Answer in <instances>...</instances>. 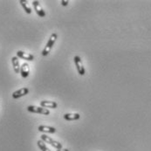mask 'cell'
Returning a JSON list of instances; mask_svg holds the SVG:
<instances>
[{
  "mask_svg": "<svg viewBox=\"0 0 151 151\" xmlns=\"http://www.w3.org/2000/svg\"><path fill=\"white\" fill-rule=\"evenodd\" d=\"M19 4H21L23 9L24 10V12H25L27 14H31V13H32V8L29 6L27 1H25V0H20V1H19Z\"/></svg>",
  "mask_w": 151,
  "mask_h": 151,
  "instance_id": "obj_13",
  "label": "cell"
},
{
  "mask_svg": "<svg viewBox=\"0 0 151 151\" xmlns=\"http://www.w3.org/2000/svg\"><path fill=\"white\" fill-rule=\"evenodd\" d=\"M29 93V89L27 87H23V88H20L15 92H13L12 93V98L13 99H19L20 97H23L24 95H26L27 93Z\"/></svg>",
  "mask_w": 151,
  "mask_h": 151,
  "instance_id": "obj_7",
  "label": "cell"
},
{
  "mask_svg": "<svg viewBox=\"0 0 151 151\" xmlns=\"http://www.w3.org/2000/svg\"><path fill=\"white\" fill-rule=\"evenodd\" d=\"M38 129L40 132H44V133H48V134H54L56 133V129L53 127H50V126H45V125H40L39 126Z\"/></svg>",
  "mask_w": 151,
  "mask_h": 151,
  "instance_id": "obj_11",
  "label": "cell"
},
{
  "mask_svg": "<svg viewBox=\"0 0 151 151\" xmlns=\"http://www.w3.org/2000/svg\"><path fill=\"white\" fill-rule=\"evenodd\" d=\"M37 144H38V147L40 148V150L41 151H51L45 145V143L42 140H39L37 142Z\"/></svg>",
  "mask_w": 151,
  "mask_h": 151,
  "instance_id": "obj_14",
  "label": "cell"
},
{
  "mask_svg": "<svg viewBox=\"0 0 151 151\" xmlns=\"http://www.w3.org/2000/svg\"><path fill=\"white\" fill-rule=\"evenodd\" d=\"M32 6L36 12V13L40 17V18H44L45 17V12L43 10V8L41 7V4L39 1L35 0V1H32Z\"/></svg>",
  "mask_w": 151,
  "mask_h": 151,
  "instance_id": "obj_5",
  "label": "cell"
},
{
  "mask_svg": "<svg viewBox=\"0 0 151 151\" xmlns=\"http://www.w3.org/2000/svg\"><path fill=\"white\" fill-rule=\"evenodd\" d=\"M81 118V114L78 113H67L64 114V119L65 121H77Z\"/></svg>",
  "mask_w": 151,
  "mask_h": 151,
  "instance_id": "obj_8",
  "label": "cell"
},
{
  "mask_svg": "<svg viewBox=\"0 0 151 151\" xmlns=\"http://www.w3.org/2000/svg\"><path fill=\"white\" fill-rule=\"evenodd\" d=\"M60 3H61V4H62L63 6H66V5L69 4V1H67V0H62Z\"/></svg>",
  "mask_w": 151,
  "mask_h": 151,
  "instance_id": "obj_15",
  "label": "cell"
},
{
  "mask_svg": "<svg viewBox=\"0 0 151 151\" xmlns=\"http://www.w3.org/2000/svg\"><path fill=\"white\" fill-rule=\"evenodd\" d=\"M73 60H74V64H75L76 69H77L79 74L81 75V76L85 75L86 70H85V67H84V65H83V63H82V60H81V57H79V56H74Z\"/></svg>",
  "mask_w": 151,
  "mask_h": 151,
  "instance_id": "obj_3",
  "label": "cell"
},
{
  "mask_svg": "<svg viewBox=\"0 0 151 151\" xmlns=\"http://www.w3.org/2000/svg\"><path fill=\"white\" fill-rule=\"evenodd\" d=\"M57 38H58L57 33H55V32L52 33V35L50 36V38H49V40H48L47 43H46L45 46V48H44L43 51H42V55H43V56H47V55L50 53V52H51V50H52V48L53 45H54V43H55V41H56Z\"/></svg>",
  "mask_w": 151,
  "mask_h": 151,
  "instance_id": "obj_1",
  "label": "cell"
},
{
  "mask_svg": "<svg viewBox=\"0 0 151 151\" xmlns=\"http://www.w3.org/2000/svg\"><path fill=\"white\" fill-rule=\"evenodd\" d=\"M17 57L23 59V60H25L27 61H32L34 60V56L32 54H31L29 52H23V51H18L17 52Z\"/></svg>",
  "mask_w": 151,
  "mask_h": 151,
  "instance_id": "obj_6",
  "label": "cell"
},
{
  "mask_svg": "<svg viewBox=\"0 0 151 151\" xmlns=\"http://www.w3.org/2000/svg\"><path fill=\"white\" fill-rule=\"evenodd\" d=\"M27 110L31 113H35V114H41L45 115H49L50 111L47 108H42V107H37V106H28Z\"/></svg>",
  "mask_w": 151,
  "mask_h": 151,
  "instance_id": "obj_4",
  "label": "cell"
},
{
  "mask_svg": "<svg viewBox=\"0 0 151 151\" xmlns=\"http://www.w3.org/2000/svg\"><path fill=\"white\" fill-rule=\"evenodd\" d=\"M12 63L13 65V70L16 73H20V65H19V58L17 56L15 57H12Z\"/></svg>",
  "mask_w": 151,
  "mask_h": 151,
  "instance_id": "obj_12",
  "label": "cell"
},
{
  "mask_svg": "<svg viewBox=\"0 0 151 151\" xmlns=\"http://www.w3.org/2000/svg\"><path fill=\"white\" fill-rule=\"evenodd\" d=\"M40 107L45 108H58V104L55 101H40Z\"/></svg>",
  "mask_w": 151,
  "mask_h": 151,
  "instance_id": "obj_9",
  "label": "cell"
},
{
  "mask_svg": "<svg viewBox=\"0 0 151 151\" xmlns=\"http://www.w3.org/2000/svg\"><path fill=\"white\" fill-rule=\"evenodd\" d=\"M41 140L43 141L45 143H48V144H50L51 146H52L53 148H55V149H57V150H61V149H63V148H62V144H61L60 142H59L53 140L52 138L47 136L46 134H42V135H41Z\"/></svg>",
  "mask_w": 151,
  "mask_h": 151,
  "instance_id": "obj_2",
  "label": "cell"
},
{
  "mask_svg": "<svg viewBox=\"0 0 151 151\" xmlns=\"http://www.w3.org/2000/svg\"><path fill=\"white\" fill-rule=\"evenodd\" d=\"M56 151H70L69 150H67V149H61V150H57Z\"/></svg>",
  "mask_w": 151,
  "mask_h": 151,
  "instance_id": "obj_16",
  "label": "cell"
},
{
  "mask_svg": "<svg viewBox=\"0 0 151 151\" xmlns=\"http://www.w3.org/2000/svg\"><path fill=\"white\" fill-rule=\"evenodd\" d=\"M20 73L23 78H27L29 76L30 73V65H28V63L24 62L20 67Z\"/></svg>",
  "mask_w": 151,
  "mask_h": 151,
  "instance_id": "obj_10",
  "label": "cell"
}]
</instances>
